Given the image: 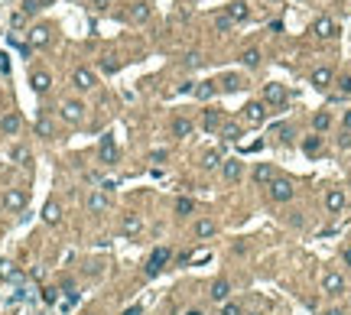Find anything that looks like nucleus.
Listing matches in <instances>:
<instances>
[{
  "mask_svg": "<svg viewBox=\"0 0 351 315\" xmlns=\"http://www.w3.org/2000/svg\"><path fill=\"white\" fill-rule=\"evenodd\" d=\"M303 150L309 153V156H315V153L322 150V137H319V134H312V137H306V140H303Z\"/></svg>",
  "mask_w": 351,
  "mask_h": 315,
  "instance_id": "28",
  "label": "nucleus"
},
{
  "mask_svg": "<svg viewBox=\"0 0 351 315\" xmlns=\"http://www.w3.org/2000/svg\"><path fill=\"white\" fill-rule=\"evenodd\" d=\"M98 159H101L104 166H114L117 159H120V150H117L114 137H101V146H98Z\"/></svg>",
  "mask_w": 351,
  "mask_h": 315,
  "instance_id": "1",
  "label": "nucleus"
},
{
  "mask_svg": "<svg viewBox=\"0 0 351 315\" xmlns=\"http://www.w3.org/2000/svg\"><path fill=\"white\" fill-rule=\"evenodd\" d=\"M342 260H345V267H351V244L342 250Z\"/></svg>",
  "mask_w": 351,
  "mask_h": 315,
  "instance_id": "47",
  "label": "nucleus"
},
{
  "mask_svg": "<svg viewBox=\"0 0 351 315\" xmlns=\"http://www.w3.org/2000/svg\"><path fill=\"white\" fill-rule=\"evenodd\" d=\"M192 211H195L192 198H179V202H176V214H192Z\"/></svg>",
  "mask_w": 351,
  "mask_h": 315,
  "instance_id": "35",
  "label": "nucleus"
},
{
  "mask_svg": "<svg viewBox=\"0 0 351 315\" xmlns=\"http://www.w3.org/2000/svg\"><path fill=\"white\" fill-rule=\"evenodd\" d=\"M221 315H241V306H237V302H221Z\"/></svg>",
  "mask_w": 351,
  "mask_h": 315,
  "instance_id": "36",
  "label": "nucleus"
},
{
  "mask_svg": "<svg viewBox=\"0 0 351 315\" xmlns=\"http://www.w3.org/2000/svg\"><path fill=\"white\" fill-rule=\"evenodd\" d=\"M221 173H225V182H237L244 175V163L241 159H225V163H221Z\"/></svg>",
  "mask_w": 351,
  "mask_h": 315,
  "instance_id": "13",
  "label": "nucleus"
},
{
  "mask_svg": "<svg viewBox=\"0 0 351 315\" xmlns=\"http://www.w3.org/2000/svg\"><path fill=\"white\" fill-rule=\"evenodd\" d=\"M36 3H39V0H23V13H33V10H36Z\"/></svg>",
  "mask_w": 351,
  "mask_h": 315,
  "instance_id": "46",
  "label": "nucleus"
},
{
  "mask_svg": "<svg viewBox=\"0 0 351 315\" xmlns=\"http://www.w3.org/2000/svg\"><path fill=\"white\" fill-rule=\"evenodd\" d=\"M270 195H273V202H289V198H293V182L289 179H273Z\"/></svg>",
  "mask_w": 351,
  "mask_h": 315,
  "instance_id": "4",
  "label": "nucleus"
},
{
  "mask_svg": "<svg viewBox=\"0 0 351 315\" xmlns=\"http://www.w3.org/2000/svg\"><path fill=\"white\" fill-rule=\"evenodd\" d=\"M72 85H75L78 91H91V88H94V75L88 69H75V71H72Z\"/></svg>",
  "mask_w": 351,
  "mask_h": 315,
  "instance_id": "11",
  "label": "nucleus"
},
{
  "mask_svg": "<svg viewBox=\"0 0 351 315\" xmlns=\"http://www.w3.org/2000/svg\"><path fill=\"white\" fill-rule=\"evenodd\" d=\"M221 85L228 88V91H234V88H241V75H225V81Z\"/></svg>",
  "mask_w": 351,
  "mask_h": 315,
  "instance_id": "37",
  "label": "nucleus"
},
{
  "mask_svg": "<svg viewBox=\"0 0 351 315\" xmlns=\"http://www.w3.org/2000/svg\"><path fill=\"white\" fill-rule=\"evenodd\" d=\"M312 33L319 36V39H332L338 33V26H335V20H328V16H319L315 23H312Z\"/></svg>",
  "mask_w": 351,
  "mask_h": 315,
  "instance_id": "9",
  "label": "nucleus"
},
{
  "mask_svg": "<svg viewBox=\"0 0 351 315\" xmlns=\"http://www.w3.org/2000/svg\"><path fill=\"white\" fill-rule=\"evenodd\" d=\"M322 289H325L328 296H338V292H345V276L335 273V270H332V273H325V276H322Z\"/></svg>",
  "mask_w": 351,
  "mask_h": 315,
  "instance_id": "8",
  "label": "nucleus"
},
{
  "mask_svg": "<svg viewBox=\"0 0 351 315\" xmlns=\"http://www.w3.org/2000/svg\"><path fill=\"white\" fill-rule=\"evenodd\" d=\"M169 159V150H153L150 153V163H166Z\"/></svg>",
  "mask_w": 351,
  "mask_h": 315,
  "instance_id": "38",
  "label": "nucleus"
},
{
  "mask_svg": "<svg viewBox=\"0 0 351 315\" xmlns=\"http://www.w3.org/2000/svg\"><path fill=\"white\" fill-rule=\"evenodd\" d=\"M208 296L215 302H228V296H231V283H228V280H215L211 289H208Z\"/></svg>",
  "mask_w": 351,
  "mask_h": 315,
  "instance_id": "16",
  "label": "nucleus"
},
{
  "mask_svg": "<svg viewBox=\"0 0 351 315\" xmlns=\"http://www.w3.org/2000/svg\"><path fill=\"white\" fill-rule=\"evenodd\" d=\"M215 91H218V88H215V81H202V85L195 88V98H198V101H208Z\"/></svg>",
  "mask_w": 351,
  "mask_h": 315,
  "instance_id": "29",
  "label": "nucleus"
},
{
  "mask_svg": "<svg viewBox=\"0 0 351 315\" xmlns=\"http://www.w3.org/2000/svg\"><path fill=\"white\" fill-rule=\"evenodd\" d=\"M120 315H140V306H130V309H124Z\"/></svg>",
  "mask_w": 351,
  "mask_h": 315,
  "instance_id": "49",
  "label": "nucleus"
},
{
  "mask_svg": "<svg viewBox=\"0 0 351 315\" xmlns=\"http://www.w3.org/2000/svg\"><path fill=\"white\" fill-rule=\"evenodd\" d=\"M108 208H111V198H108V192L94 189L91 195H88V211H91V214H101V211H108Z\"/></svg>",
  "mask_w": 351,
  "mask_h": 315,
  "instance_id": "7",
  "label": "nucleus"
},
{
  "mask_svg": "<svg viewBox=\"0 0 351 315\" xmlns=\"http://www.w3.org/2000/svg\"><path fill=\"white\" fill-rule=\"evenodd\" d=\"M169 257H172L169 247H156V250L150 253V260H147V276H156L166 263H169Z\"/></svg>",
  "mask_w": 351,
  "mask_h": 315,
  "instance_id": "2",
  "label": "nucleus"
},
{
  "mask_svg": "<svg viewBox=\"0 0 351 315\" xmlns=\"http://www.w3.org/2000/svg\"><path fill=\"white\" fill-rule=\"evenodd\" d=\"M0 280H10V283H20V280H23V276H20V270H16L13 263L0 260Z\"/></svg>",
  "mask_w": 351,
  "mask_h": 315,
  "instance_id": "24",
  "label": "nucleus"
},
{
  "mask_svg": "<svg viewBox=\"0 0 351 315\" xmlns=\"http://www.w3.org/2000/svg\"><path fill=\"white\" fill-rule=\"evenodd\" d=\"M192 234L195 237H211V234H215V221H211V218H198V221H195V228H192Z\"/></svg>",
  "mask_w": 351,
  "mask_h": 315,
  "instance_id": "22",
  "label": "nucleus"
},
{
  "mask_svg": "<svg viewBox=\"0 0 351 315\" xmlns=\"http://www.w3.org/2000/svg\"><path fill=\"white\" fill-rule=\"evenodd\" d=\"M30 85H33V91L46 95L49 88H52V78H49V71H33V75H30Z\"/></svg>",
  "mask_w": 351,
  "mask_h": 315,
  "instance_id": "17",
  "label": "nucleus"
},
{
  "mask_svg": "<svg viewBox=\"0 0 351 315\" xmlns=\"http://www.w3.org/2000/svg\"><path fill=\"white\" fill-rule=\"evenodd\" d=\"M312 127H315V130H328V127H332V114H328V110H319V114H315V117H312Z\"/></svg>",
  "mask_w": 351,
  "mask_h": 315,
  "instance_id": "27",
  "label": "nucleus"
},
{
  "mask_svg": "<svg viewBox=\"0 0 351 315\" xmlns=\"http://www.w3.org/2000/svg\"><path fill=\"white\" fill-rule=\"evenodd\" d=\"M254 182H257V185H267V182H273V166L260 163L257 169H254Z\"/></svg>",
  "mask_w": 351,
  "mask_h": 315,
  "instance_id": "25",
  "label": "nucleus"
},
{
  "mask_svg": "<svg viewBox=\"0 0 351 315\" xmlns=\"http://www.w3.org/2000/svg\"><path fill=\"white\" fill-rule=\"evenodd\" d=\"M10 23H13V30H20V26L26 23V13H13V16H10Z\"/></svg>",
  "mask_w": 351,
  "mask_h": 315,
  "instance_id": "41",
  "label": "nucleus"
},
{
  "mask_svg": "<svg viewBox=\"0 0 351 315\" xmlns=\"http://www.w3.org/2000/svg\"><path fill=\"white\" fill-rule=\"evenodd\" d=\"M62 117L69 120V124H81V117H85V104H81V101H65L62 104Z\"/></svg>",
  "mask_w": 351,
  "mask_h": 315,
  "instance_id": "10",
  "label": "nucleus"
},
{
  "mask_svg": "<svg viewBox=\"0 0 351 315\" xmlns=\"http://www.w3.org/2000/svg\"><path fill=\"white\" fill-rule=\"evenodd\" d=\"M338 146H342V150H348V146H351V130H345V134L338 137Z\"/></svg>",
  "mask_w": 351,
  "mask_h": 315,
  "instance_id": "43",
  "label": "nucleus"
},
{
  "mask_svg": "<svg viewBox=\"0 0 351 315\" xmlns=\"http://www.w3.org/2000/svg\"><path fill=\"white\" fill-rule=\"evenodd\" d=\"M267 3H276V0H267Z\"/></svg>",
  "mask_w": 351,
  "mask_h": 315,
  "instance_id": "51",
  "label": "nucleus"
},
{
  "mask_svg": "<svg viewBox=\"0 0 351 315\" xmlns=\"http://www.w3.org/2000/svg\"><path fill=\"white\" fill-rule=\"evenodd\" d=\"M215 26H218V30H231V16H228V13H221L218 20H215Z\"/></svg>",
  "mask_w": 351,
  "mask_h": 315,
  "instance_id": "40",
  "label": "nucleus"
},
{
  "mask_svg": "<svg viewBox=\"0 0 351 315\" xmlns=\"http://www.w3.org/2000/svg\"><path fill=\"white\" fill-rule=\"evenodd\" d=\"M49 39H52V30H49V26H33V30H30V46L33 49L49 46Z\"/></svg>",
  "mask_w": 351,
  "mask_h": 315,
  "instance_id": "12",
  "label": "nucleus"
},
{
  "mask_svg": "<svg viewBox=\"0 0 351 315\" xmlns=\"http://www.w3.org/2000/svg\"><path fill=\"white\" fill-rule=\"evenodd\" d=\"M322 315H345V312H342V309H325Z\"/></svg>",
  "mask_w": 351,
  "mask_h": 315,
  "instance_id": "50",
  "label": "nucleus"
},
{
  "mask_svg": "<svg viewBox=\"0 0 351 315\" xmlns=\"http://www.w3.org/2000/svg\"><path fill=\"white\" fill-rule=\"evenodd\" d=\"M198 163H202V169H218L225 159H221V150H205Z\"/></svg>",
  "mask_w": 351,
  "mask_h": 315,
  "instance_id": "19",
  "label": "nucleus"
},
{
  "mask_svg": "<svg viewBox=\"0 0 351 315\" xmlns=\"http://www.w3.org/2000/svg\"><path fill=\"white\" fill-rule=\"evenodd\" d=\"M0 71H3V75H10V59L3 52H0Z\"/></svg>",
  "mask_w": 351,
  "mask_h": 315,
  "instance_id": "45",
  "label": "nucleus"
},
{
  "mask_svg": "<svg viewBox=\"0 0 351 315\" xmlns=\"http://www.w3.org/2000/svg\"><path fill=\"white\" fill-rule=\"evenodd\" d=\"M3 208H7V211H23L26 208V192L23 189H7L3 192Z\"/></svg>",
  "mask_w": 351,
  "mask_h": 315,
  "instance_id": "3",
  "label": "nucleus"
},
{
  "mask_svg": "<svg viewBox=\"0 0 351 315\" xmlns=\"http://www.w3.org/2000/svg\"><path fill=\"white\" fill-rule=\"evenodd\" d=\"M228 16H231V23H241V20H247V3H244V0H234L231 7H228Z\"/></svg>",
  "mask_w": 351,
  "mask_h": 315,
  "instance_id": "23",
  "label": "nucleus"
},
{
  "mask_svg": "<svg viewBox=\"0 0 351 315\" xmlns=\"http://www.w3.org/2000/svg\"><path fill=\"white\" fill-rule=\"evenodd\" d=\"M0 130H3L7 137H13L16 130H20V117H16V114H7V117L0 120Z\"/></svg>",
  "mask_w": 351,
  "mask_h": 315,
  "instance_id": "26",
  "label": "nucleus"
},
{
  "mask_svg": "<svg viewBox=\"0 0 351 315\" xmlns=\"http://www.w3.org/2000/svg\"><path fill=\"white\" fill-rule=\"evenodd\" d=\"M55 299H59V289H42V302H46V306H52Z\"/></svg>",
  "mask_w": 351,
  "mask_h": 315,
  "instance_id": "39",
  "label": "nucleus"
},
{
  "mask_svg": "<svg viewBox=\"0 0 351 315\" xmlns=\"http://www.w3.org/2000/svg\"><path fill=\"white\" fill-rule=\"evenodd\" d=\"M221 124H225V114H221V110H205V117H202L205 130H218Z\"/></svg>",
  "mask_w": 351,
  "mask_h": 315,
  "instance_id": "21",
  "label": "nucleus"
},
{
  "mask_svg": "<svg viewBox=\"0 0 351 315\" xmlns=\"http://www.w3.org/2000/svg\"><path fill=\"white\" fill-rule=\"evenodd\" d=\"M36 134H39V137H52V134H55V124H52L49 117H39V120H36Z\"/></svg>",
  "mask_w": 351,
  "mask_h": 315,
  "instance_id": "31",
  "label": "nucleus"
},
{
  "mask_svg": "<svg viewBox=\"0 0 351 315\" xmlns=\"http://www.w3.org/2000/svg\"><path fill=\"white\" fill-rule=\"evenodd\" d=\"M332 78H335V75H332V69H325V65L312 71V85H315V88H328V85H332Z\"/></svg>",
  "mask_w": 351,
  "mask_h": 315,
  "instance_id": "20",
  "label": "nucleus"
},
{
  "mask_svg": "<svg viewBox=\"0 0 351 315\" xmlns=\"http://www.w3.org/2000/svg\"><path fill=\"white\" fill-rule=\"evenodd\" d=\"M42 221H46V224H59V221H62V208H59V202H46V208H42Z\"/></svg>",
  "mask_w": 351,
  "mask_h": 315,
  "instance_id": "18",
  "label": "nucleus"
},
{
  "mask_svg": "<svg viewBox=\"0 0 351 315\" xmlns=\"http://www.w3.org/2000/svg\"><path fill=\"white\" fill-rule=\"evenodd\" d=\"M221 137H225V140H237V137H241V127L237 124H221Z\"/></svg>",
  "mask_w": 351,
  "mask_h": 315,
  "instance_id": "33",
  "label": "nucleus"
},
{
  "mask_svg": "<svg viewBox=\"0 0 351 315\" xmlns=\"http://www.w3.org/2000/svg\"><path fill=\"white\" fill-rule=\"evenodd\" d=\"M13 159H20V163H23V159H30V153H26V146H13Z\"/></svg>",
  "mask_w": 351,
  "mask_h": 315,
  "instance_id": "42",
  "label": "nucleus"
},
{
  "mask_svg": "<svg viewBox=\"0 0 351 315\" xmlns=\"http://www.w3.org/2000/svg\"><path fill=\"white\" fill-rule=\"evenodd\" d=\"M189 130H192V124H189L186 117H176V120H172V134H176V137H189Z\"/></svg>",
  "mask_w": 351,
  "mask_h": 315,
  "instance_id": "32",
  "label": "nucleus"
},
{
  "mask_svg": "<svg viewBox=\"0 0 351 315\" xmlns=\"http://www.w3.org/2000/svg\"><path fill=\"white\" fill-rule=\"evenodd\" d=\"M244 120H247L250 127H260V124L267 120V107H264L260 101H250L247 107H244Z\"/></svg>",
  "mask_w": 351,
  "mask_h": 315,
  "instance_id": "6",
  "label": "nucleus"
},
{
  "mask_svg": "<svg viewBox=\"0 0 351 315\" xmlns=\"http://www.w3.org/2000/svg\"><path fill=\"white\" fill-rule=\"evenodd\" d=\"M345 202H348V198H345V192H342V189H328V192H325V208H328L332 214L342 211Z\"/></svg>",
  "mask_w": 351,
  "mask_h": 315,
  "instance_id": "15",
  "label": "nucleus"
},
{
  "mask_svg": "<svg viewBox=\"0 0 351 315\" xmlns=\"http://www.w3.org/2000/svg\"><path fill=\"white\" fill-rule=\"evenodd\" d=\"M120 231H124V234L127 237H133V234H140V231H143V218H140V214H124V218H120Z\"/></svg>",
  "mask_w": 351,
  "mask_h": 315,
  "instance_id": "14",
  "label": "nucleus"
},
{
  "mask_svg": "<svg viewBox=\"0 0 351 315\" xmlns=\"http://www.w3.org/2000/svg\"><path fill=\"white\" fill-rule=\"evenodd\" d=\"M241 62H244V65H250V69H254V65H260V52H257V49H247V52L241 55Z\"/></svg>",
  "mask_w": 351,
  "mask_h": 315,
  "instance_id": "34",
  "label": "nucleus"
},
{
  "mask_svg": "<svg viewBox=\"0 0 351 315\" xmlns=\"http://www.w3.org/2000/svg\"><path fill=\"white\" fill-rule=\"evenodd\" d=\"M147 16H150V7H147V3H133V7H130V20H133V23H143Z\"/></svg>",
  "mask_w": 351,
  "mask_h": 315,
  "instance_id": "30",
  "label": "nucleus"
},
{
  "mask_svg": "<svg viewBox=\"0 0 351 315\" xmlns=\"http://www.w3.org/2000/svg\"><path fill=\"white\" fill-rule=\"evenodd\" d=\"M342 124H345V130H351V110H345V117H342Z\"/></svg>",
  "mask_w": 351,
  "mask_h": 315,
  "instance_id": "48",
  "label": "nucleus"
},
{
  "mask_svg": "<svg viewBox=\"0 0 351 315\" xmlns=\"http://www.w3.org/2000/svg\"><path fill=\"white\" fill-rule=\"evenodd\" d=\"M338 85H342V95H351V75H345Z\"/></svg>",
  "mask_w": 351,
  "mask_h": 315,
  "instance_id": "44",
  "label": "nucleus"
},
{
  "mask_svg": "<svg viewBox=\"0 0 351 315\" xmlns=\"http://www.w3.org/2000/svg\"><path fill=\"white\" fill-rule=\"evenodd\" d=\"M264 101H267V104H276V107H283V104H286V88L276 85V81L264 85Z\"/></svg>",
  "mask_w": 351,
  "mask_h": 315,
  "instance_id": "5",
  "label": "nucleus"
}]
</instances>
